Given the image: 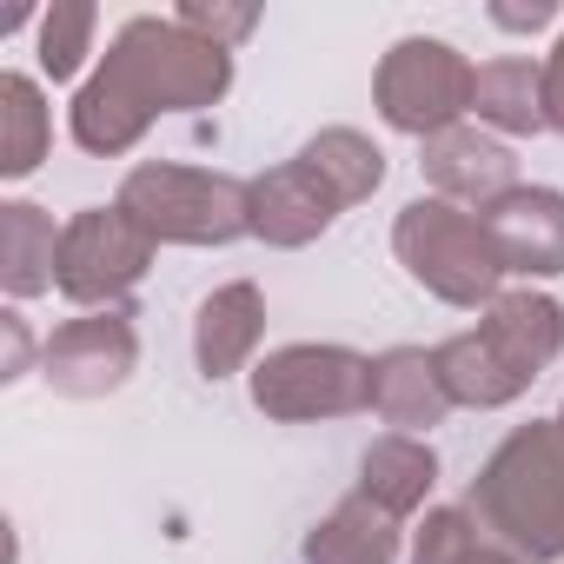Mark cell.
Returning a JSON list of instances; mask_svg holds the SVG:
<instances>
[{
	"label": "cell",
	"mask_w": 564,
	"mask_h": 564,
	"mask_svg": "<svg viewBox=\"0 0 564 564\" xmlns=\"http://www.w3.org/2000/svg\"><path fill=\"white\" fill-rule=\"evenodd\" d=\"M232 87V54L199 41L180 21H127L113 47L100 54V74L74 100V140L87 153H127L160 113L173 107H213Z\"/></svg>",
	"instance_id": "1"
},
{
	"label": "cell",
	"mask_w": 564,
	"mask_h": 564,
	"mask_svg": "<svg viewBox=\"0 0 564 564\" xmlns=\"http://www.w3.org/2000/svg\"><path fill=\"white\" fill-rule=\"evenodd\" d=\"M465 511L518 564L564 557V432L557 425H518L485 458V471L471 478Z\"/></svg>",
	"instance_id": "2"
},
{
	"label": "cell",
	"mask_w": 564,
	"mask_h": 564,
	"mask_svg": "<svg viewBox=\"0 0 564 564\" xmlns=\"http://www.w3.org/2000/svg\"><path fill=\"white\" fill-rule=\"evenodd\" d=\"M127 219L153 239V246H226L239 232H252V186L232 173H199V166H133L120 180Z\"/></svg>",
	"instance_id": "3"
},
{
	"label": "cell",
	"mask_w": 564,
	"mask_h": 564,
	"mask_svg": "<svg viewBox=\"0 0 564 564\" xmlns=\"http://www.w3.org/2000/svg\"><path fill=\"white\" fill-rule=\"evenodd\" d=\"M392 246H399L405 272L425 293H438L445 306H491L498 300L505 259H498L478 213H465L452 199H412L392 226Z\"/></svg>",
	"instance_id": "4"
},
{
	"label": "cell",
	"mask_w": 564,
	"mask_h": 564,
	"mask_svg": "<svg viewBox=\"0 0 564 564\" xmlns=\"http://www.w3.org/2000/svg\"><path fill=\"white\" fill-rule=\"evenodd\" d=\"M471 80H478V67H465L458 47L412 34L379 61L372 100H379L386 127H399L412 140H432V133H445L471 113Z\"/></svg>",
	"instance_id": "5"
},
{
	"label": "cell",
	"mask_w": 564,
	"mask_h": 564,
	"mask_svg": "<svg viewBox=\"0 0 564 564\" xmlns=\"http://www.w3.org/2000/svg\"><path fill=\"white\" fill-rule=\"evenodd\" d=\"M252 405L265 419H346L359 405H372V359L346 352V346H286L265 352L252 372Z\"/></svg>",
	"instance_id": "6"
},
{
	"label": "cell",
	"mask_w": 564,
	"mask_h": 564,
	"mask_svg": "<svg viewBox=\"0 0 564 564\" xmlns=\"http://www.w3.org/2000/svg\"><path fill=\"white\" fill-rule=\"evenodd\" d=\"M153 265V239L127 206H80L61 226V293L74 306H120Z\"/></svg>",
	"instance_id": "7"
},
{
	"label": "cell",
	"mask_w": 564,
	"mask_h": 564,
	"mask_svg": "<svg viewBox=\"0 0 564 564\" xmlns=\"http://www.w3.org/2000/svg\"><path fill=\"white\" fill-rule=\"evenodd\" d=\"M133 359H140V339L127 326V313H87V319H67L47 346H41V372L54 392L67 399H107L133 379Z\"/></svg>",
	"instance_id": "8"
},
{
	"label": "cell",
	"mask_w": 564,
	"mask_h": 564,
	"mask_svg": "<svg viewBox=\"0 0 564 564\" xmlns=\"http://www.w3.org/2000/svg\"><path fill=\"white\" fill-rule=\"evenodd\" d=\"M478 219H485L505 272H531V279H557L564 272V193H551V186H511Z\"/></svg>",
	"instance_id": "9"
},
{
	"label": "cell",
	"mask_w": 564,
	"mask_h": 564,
	"mask_svg": "<svg viewBox=\"0 0 564 564\" xmlns=\"http://www.w3.org/2000/svg\"><path fill=\"white\" fill-rule=\"evenodd\" d=\"M425 180L438 186V199H465V206H498L505 193H511V180H518V160H511V147L505 140H491V133H478V127H445V133H432L425 140Z\"/></svg>",
	"instance_id": "10"
},
{
	"label": "cell",
	"mask_w": 564,
	"mask_h": 564,
	"mask_svg": "<svg viewBox=\"0 0 564 564\" xmlns=\"http://www.w3.org/2000/svg\"><path fill=\"white\" fill-rule=\"evenodd\" d=\"M333 219H339V199L306 160H286V166H272V173L252 180V232L265 246H306Z\"/></svg>",
	"instance_id": "11"
},
{
	"label": "cell",
	"mask_w": 564,
	"mask_h": 564,
	"mask_svg": "<svg viewBox=\"0 0 564 564\" xmlns=\"http://www.w3.org/2000/svg\"><path fill=\"white\" fill-rule=\"evenodd\" d=\"M478 339L491 346V359L518 386H531L557 359V346H564V306L544 300V293H498L491 313H485V326H478Z\"/></svg>",
	"instance_id": "12"
},
{
	"label": "cell",
	"mask_w": 564,
	"mask_h": 564,
	"mask_svg": "<svg viewBox=\"0 0 564 564\" xmlns=\"http://www.w3.org/2000/svg\"><path fill=\"white\" fill-rule=\"evenodd\" d=\"M372 405L386 425H399L405 438L438 425L452 412V392L438 379V352H419V346H392L372 359Z\"/></svg>",
	"instance_id": "13"
},
{
	"label": "cell",
	"mask_w": 564,
	"mask_h": 564,
	"mask_svg": "<svg viewBox=\"0 0 564 564\" xmlns=\"http://www.w3.org/2000/svg\"><path fill=\"white\" fill-rule=\"evenodd\" d=\"M259 333H265V300H259V286H252V279L219 286V293L199 306V319H193V359H199V372H206V379L239 372V366L252 359Z\"/></svg>",
	"instance_id": "14"
},
{
	"label": "cell",
	"mask_w": 564,
	"mask_h": 564,
	"mask_svg": "<svg viewBox=\"0 0 564 564\" xmlns=\"http://www.w3.org/2000/svg\"><path fill=\"white\" fill-rule=\"evenodd\" d=\"M0 286H8V300H34L61 286V226L34 199L0 206Z\"/></svg>",
	"instance_id": "15"
},
{
	"label": "cell",
	"mask_w": 564,
	"mask_h": 564,
	"mask_svg": "<svg viewBox=\"0 0 564 564\" xmlns=\"http://www.w3.org/2000/svg\"><path fill=\"white\" fill-rule=\"evenodd\" d=\"M471 113L485 127H498V133H538V127H551V113H544V67L518 61V54L485 61L478 80H471Z\"/></svg>",
	"instance_id": "16"
},
{
	"label": "cell",
	"mask_w": 564,
	"mask_h": 564,
	"mask_svg": "<svg viewBox=\"0 0 564 564\" xmlns=\"http://www.w3.org/2000/svg\"><path fill=\"white\" fill-rule=\"evenodd\" d=\"M432 478H438L432 445H425V438L392 432V438H379V445L366 452V465H359V498H372L386 518H405V511H419V505H425Z\"/></svg>",
	"instance_id": "17"
},
{
	"label": "cell",
	"mask_w": 564,
	"mask_h": 564,
	"mask_svg": "<svg viewBox=\"0 0 564 564\" xmlns=\"http://www.w3.org/2000/svg\"><path fill=\"white\" fill-rule=\"evenodd\" d=\"M392 551H399V518H386L372 498H346L306 538V564H392Z\"/></svg>",
	"instance_id": "18"
},
{
	"label": "cell",
	"mask_w": 564,
	"mask_h": 564,
	"mask_svg": "<svg viewBox=\"0 0 564 564\" xmlns=\"http://www.w3.org/2000/svg\"><path fill=\"white\" fill-rule=\"evenodd\" d=\"M54 147V120H47V100L28 74H0V173L8 180H28Z\"/></svg>",
	"instance_id": "19"
},
{
	"label": "cell",
	"mask_w": 564,
	"mask_h": 564,
	"mask_svg": "<svg viewBox=\"0 0 564 564\" xmlns=\"http://www.w3.org/2000/svg\"><path fill=\"white\" fill-rule=\"evenodd\" d=\"M300 160L333 186V199H339V206L372 199V193H379V180H386V153H379L366 133H352V127H326V133H313Z\"/></svg>",
	"instance_id": "20"
},
{
	"label": "cell",
	"mask_w": 564,
	"mask_h": 564,
	"mask_svg": "<svg viewBox=\"0 0 564 564\" xmlns=\"http://www.w3.org/2000/svg\"><path fill=\"white\" fill-rule=\"evenodd\" d=\"M438 379H445L452 405H478V412L511 405V399L524 392V386L491 359V346H485L478 333H458V339H445V346H438Z\"/></svg>",
	"instance_id": "21"
},
{
	"label": "cell",
	"mask_w": 564,
	"mask_h": 564,
	"mask_svg": "<svg viewBox=\"0 0 564 564\" xmlns=\"http://www.w3.org/2000/svg\"><path fill=\"white\" fill-rule=\"evenodd\" d=\"M94 28H100L94 0H54V8L41 14V74L47 80H74L87 47H94Z\"/></svg>",
	"instance_id": "22"
},
{
	"label": "cell",
	"mask_w": 564,
	"mask_h": 564,
	"mask_svg": "<svg viewBox=\"0 0 564 564\" xmlns=\"http://www.w3.org/2000/svg\"><path fill=\"white\" fill-rule=\"evenodd\" d=\"M412 564H518V557H511L505 544H485L478 524H471V511H432V518L419 524Z\"/></svg>",
	"instance_id": "23"
},
{
	"label": "cell",
	"mask_w": 564,
	"mask_h": 564,
	"mask_svg": "<svg viewBox=\"0 0 564 564\" xmlns=\"http://www.w3.org/2000/svg\"><path fill=\"white\" fill-rule=\"evenodd\" d=\"M180 28H193L199 41H213V47H239L252 28H259V8H226V0H180V14H173Z\"/></svg>",
	"instance_id": "24"
},
{
	"label": "cell",
	"mask_w": 564,
	"mask_h": 564,
	"mask_svg": "<svg viewBox=\"0 0 564 564\" xmlns=\"http://www.w3.org/2000/svg\"><path fill=\"white\" fill-rule=\"evenodd\" d=\"M0 339H8L0 379H21V372H28V352H34V339H28V319H21V313H0Z\"/></svg>",
	"instance_id": "25"
},
{
	"label": "cell",
	"mask_w": 564,
	"mask_h": 564,
	"mask_svg": "<svg viewBox=\"0 0 564 564\" xmlns=\"http://www.w3.org/2000/svg\"><path fill=\"white\" fill-rule=\"evenodd\" d=\"M491 21H498L505 34H538L544 21H557V0H531V8H505V0H498Z\"/></svg>",
	"instance_id": "26"
},
{
	"label": "cell",
	"mask_w": 564,
	"mask_h": 564,
	"mask_svg": "<svg viewBox=\"0 0 564 564\" xmlns=\"http://www.w3.org/2000/svg\"><path fill=\"white\" fill-rule=\"evenodd\" d=\"M544 113H551V127L564 133V41H557V54L544 61Z\"/></svg>",
	"instance_id": "27"
},
{
	"label": "cell",
	"mask_w": 564,
	"mask_h": 564,
	"mask_svg": "<svg viewBox=\"0 0 564 564\" xmlns=\"http://www.w3.org/2000/svg\"><path fill=\"white\" fill-rule=\"evenodd\" d=\"M551 425H557V432H564V412H557V419H551Z\"/></svg>",
	"instance_id": "28"
}]
</instances>
